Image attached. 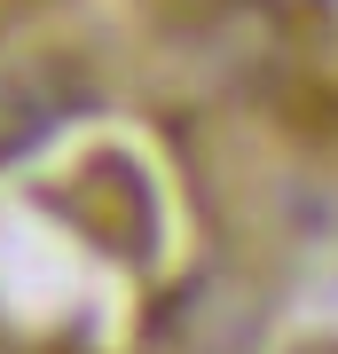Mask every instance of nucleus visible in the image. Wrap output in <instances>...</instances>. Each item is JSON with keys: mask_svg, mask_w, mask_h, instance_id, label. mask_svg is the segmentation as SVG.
<instances>
[{"mask_svg": "<svg viewBox=\"0 0 338 354\" xmlns=\"http://www.w3.org/2000/svg\"><path fill=\"white\" fill-rule=\"evenodd\" d=\"M63 102H71V87H63L55 71H16L8 87H0V158L24 150V142H39L63 118Z\"/></svg>", "mask_w": 338, "mask_h": 354, "instance_id": "obj_1", "label": "nucleus"}]
</instances>
